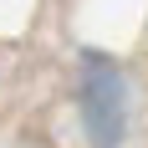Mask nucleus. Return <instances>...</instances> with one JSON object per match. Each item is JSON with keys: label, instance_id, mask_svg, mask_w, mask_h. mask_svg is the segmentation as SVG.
Returning a JSON list of instances; mask_svg holds the SVG:
<instances>
[{"label": "nucleus", "instance_id": "f257e3e1", "mask_svg": "<svg viewBox=\"0 0 148 148\" xmlns=\"http://www.w3.org/2000/svg\"><path fill=\"white\" fill-rule=\"evenodd\" d=\"M82 128L92 148H118L128 133V82L107 56L82 61Z\"/></svg>", "mask_w": 148, "mask_h": 148}]
</instances>
